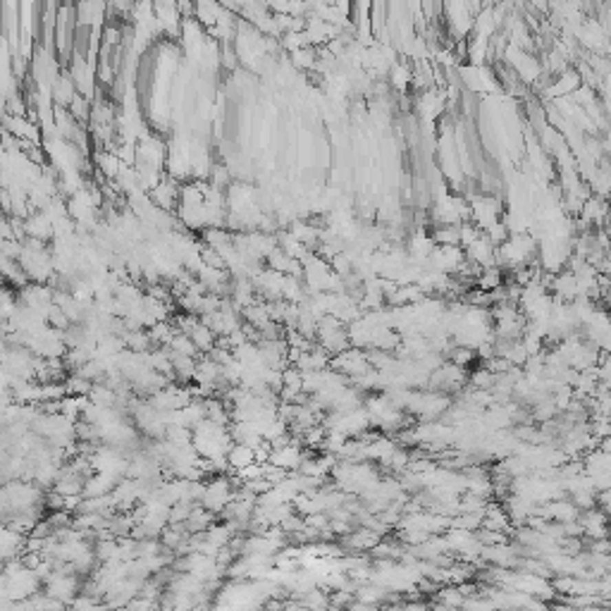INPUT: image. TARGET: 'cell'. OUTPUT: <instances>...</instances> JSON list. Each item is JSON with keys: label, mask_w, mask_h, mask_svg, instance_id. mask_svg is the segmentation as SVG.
I'll use <instances>...</instances> for the list:
<instances>
[{"label": "cell", "mask_w": 611, "mask_h": 611, "mask_svg": "<svg viewBox=\"0 0 611 611\" xmlns=\"http://www.w3.org/2000/svg\"><path fill=\"white\" fill-rule=\"evenodd\" d=\"M256 461V454H253V449L248 444H242V442H232V447L227 449V466L229 471H242V468H246L248 463Z\"/></svg>", "instance_id": "1"}]
</instances>
